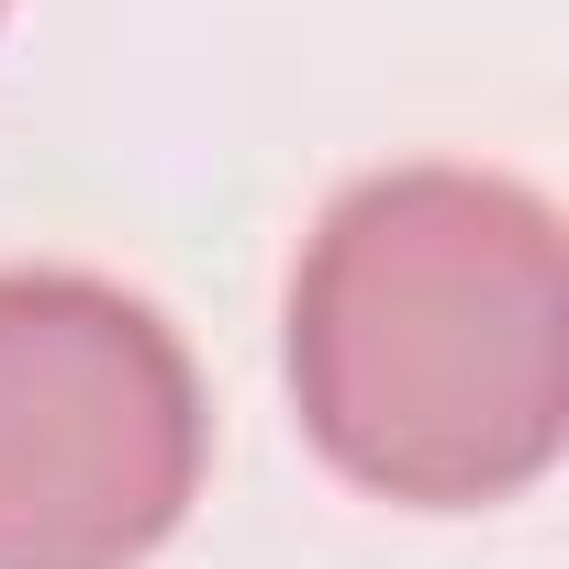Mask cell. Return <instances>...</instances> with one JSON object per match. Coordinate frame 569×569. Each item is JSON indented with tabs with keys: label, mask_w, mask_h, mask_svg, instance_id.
<instances>
[{
	"label": "cell",
	"mask_w": 569,
	"mask_h": 569,
	"mask_svg": "<svg viewBox=\"0 0 569 569\" xmlns=\"http://www.w3.org/2000/svg\"><path fill=\"white\" fill-rule=\"evenodd\" d=\"M212 458V402L157 302L90 268H0V569H146Z\"/></svg>",
	"instance_id": "2"
},
{
	"label": "cell",
	"mask_w": 569,
	"mask_h": 569,
	"mask_svg": "<svg viewBox=\"0 0 569 569\" xmlns=\"http://www.w3.org/2000/svg\"><path fill=\"white\" fill-rule=\"evenodd\" d=\"M302 436L380 502L480 513L569 436V257L502 168H380L291 268Z\"/></svg>",
	"instance_id": "1"
},
{
	"label": "cell",
	"mask_w": 569,
	"mask_h": 569,
	"mask_svg": "<svg viewBox=\"0 0 569 569\" xmlns=\"http://www.w3.org/2000/svg\"><path fill=\"white\" fill-rule=\"evenodd\" d=\"M0 12H12V0H0Z\"/></svg>",
	"instance_id": "3"
}]
</instances>
